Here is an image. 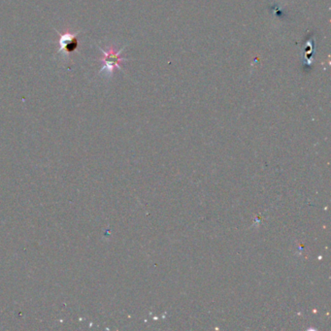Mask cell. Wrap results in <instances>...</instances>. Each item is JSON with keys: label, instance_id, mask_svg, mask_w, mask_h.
Wrapping results in <instances>:
<instances>
[{"label": "cell", "instance_id": "6da1fadb", "mask_svg": "<svg viewBox=\"0 0 331 331\" xmlns=\"http://www.w3.org/2000/svg\"><path fill=\"white\" fill-rule=\"evenodd\" d=\"M98 49L102 52L103 56L100 57L98 60L103 63V66L101 67L99 74L105 75L107 77H111L115 71V69H119L123 71L122 68V62L128 60L127 58L122 57V53L124 50V48H122L121 50L117 51L114 46H110L109 49L106 51L98 46Z\"/></svg>", "mask_w": 331, "mask_h": 331}, {"label": "cell", "instance_id": "7a4b0ae2", "mask_svg": "<svg viewBox=\"0 0 331 331\" xmlns=\"http://www.w3.org/2000/svg\"><path fill=\"white\" fill-rule=\"evenodd\" d=\"M57 34L59 35V49L56 53V55L63 54L65 56H69L72 54H74L78 48H79V40L77 36L81 33V31H76V32H71L69 29H66L63 32H59L55 30Z\"/></svg>", "mask_w": 331, "mask_h": 331}]
</instances>
